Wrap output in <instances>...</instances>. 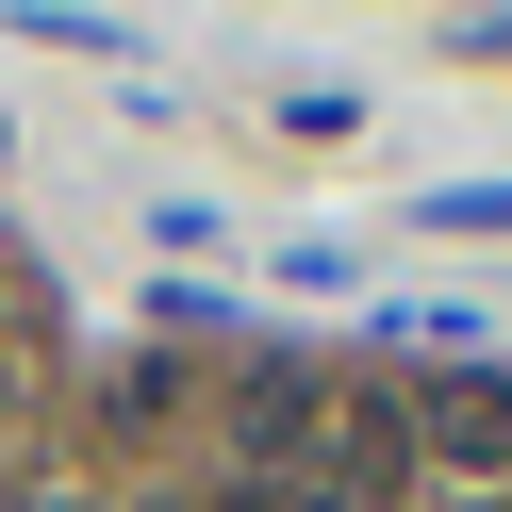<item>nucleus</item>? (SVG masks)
<instances>
[{"instance_id":"obj_1","label":"nucleus","mask_w":512,"mask_h":512,"mask_svg":"<svg viewBox=\"0 0 512 512\" xmlns=\"http://www.w3.org/2000/svg\"><path fill=\"white\" fill-rule=\"evenodd\" d=\"M413 446H430L446 479H479V496H512V380L496 364H446L430 413H413Z\"/></svg>"},{"instance_id":"obj_2","label":"nucleus","mask_w":512,"mask_h":512,"mask_svg":"<svg viewBox=\"0 0 512 512\" xmlns=\"http://www.w3.org/2000/svg\"><path fill=\"white\" fill-rule=\"evenodd\" d=\"M314 479H331V512H397V479H413V413L380 397V380H347V397H331V446H314Z\"/></svg>"},{"instance_id":"obj_3","label":"nucleus","mask_w":512,"mask_h":512,"mask_svg":"<svg viewBox=\"0 0 512 512\" xmlns=\"http://www.w3.org/2000/svg\"><path fill=\"white\" fill-rule=\"evenodd\" d=\"M298 430H331V364H248V380H232V463L265 479Z\"/></svg>"},{"instance_id":"obj_4","label":"nucleus","mask_w":512,"mask_h":512,"mask_svg":"<svg viewBox=\"0 0 512 512\" xmlns=\"http://www.w3.org/2000/svg\"><path fill=\"white\" fill-rule=\"evenodd\" d=\"M413 232H512V182H430V199H413Z\"/></svg>"},{"instance_id":"obj_5","label":"nucleus","mask_w":512,"mask_h":512,"mask_svg":"<svg viewBox=\"0 0 512 512\" xmlns=\"http://www.w3.org/2000/svg\"><path fill=\"white\" fill-rule=\"evenodd\" d=\"M17 512H67V496H17Z\"/></svg>"}]
</instances>
